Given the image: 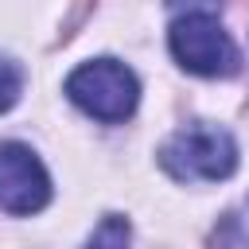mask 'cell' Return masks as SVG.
I'll list each match as a JSON object with an SVG mask.
<instances>
[{"label":"cell","mask_w":249,"mask_h":249,"mask_svg":"<svg viewBox=\"0 0 249 249\" xmlns=\"http://www.w3.org/2000/svg\"><path fill=\"white\" fill-rule=\"evenodd\" d=\"M160 163L175 179L218 183V179L233 175V167H237V144L218 124H187V128H179L160 148Z\"/></svg>","instance_id":"cell-1"},{"label":"cell","mask_w":249,"mask_h":249,"mask_svg":"<svg viewBox=\"0 0 249 249\" xmlns=\"http://www.w3.org/2000/svg\"><path fill=\"white\" fill-rule=\"evenodd\" d=\"M66 97L82 113H89V117H97L105 124H117V121L132 117V109L140 101V82L124 62L93 58V62H82L66 78Z\"/></svg>","instance_id":"cell-2"},{"label":"cell","mask_w":249,"mask_h":249,"mask_svg":"<svg viewBox=\"0 0 249 249\" xmlns=\"http://www.w3.org/2000/svg\"><path fill=\"white\" fill-rule=\"evenodd\" d=\"M171 54L183 70L202 78H226L237 70V47L214 12H187L167 31Z\"/></svg>","instance_id":"cell-3"},{"label":"cell","mask_w":249,"mask_h":249,"mask_svg":"<svg viewBox=\"0 0 249 249\" xmlns=\"http://www.w3.org/2000/svg\"><path fill=\"white\" fill-rule=\"evenodd\" d=\"M51 202V175L27 144H0V210L35 214Z\"/></svg>","instance_id":"cell-4"},{"label":"cell","mask_w":249,"mask_h":249,"mask_svg":"<svg viewBox=\"0 0 249 249\" xmlns=\"http://www.w3.org/2000/svg\"><path fill=\"white\" fill-rule=\"evenodd\" d=\"M128 237H132L128 222L121 214H105L101 226L93 230V237L86 241V249H128Z\"/></svg>","instance_id":"cell-5"},{"label":"cell","mask_w":249,"mask_h":249,"mask_svg":"<svg viewBox=\"0 0 249 249\" xmlns=\"http://www.w3.org/2000/svg\"><path fill=\"white\" fill-rule=\"evenodd\" d=\"M19 86H23V74H19V66H12V62H0V113L16 105V97H19Z\"/></svg>","instance_id":"cell-6"}]
</instances>
